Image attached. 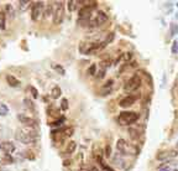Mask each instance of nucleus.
<instances>
[{
	"instance_id": "32",
	"label": "nucleus",
	"mask_w": 178,
	"mask_h": 171,
	"mask_svg": "<svg viewBox=\"0 0 178 171\" xmlns=\"http://www.w3.org/2000/svg\"><path fill=\"white\" fill-rule=\"evenodd\" d=\"M30 91H31V93H32V97L33 98H37L39 97V92H37V89L36 88H35V87H30Z\"/></svg>"
},
{
	"instance_id": "9",
	"label": "nucleus",
	"mask_w": 178,
	"mask_h": 171,
	"mask_svg": "<svg viewBox=\"0 0 178 171\" xmlns=\"http://www.w3.org/2000/svg\"><path fill=\"white\" fill-rule=\"evenodd\" d=\"M177 155H178L177 150H163V151H159L156 155V159L159 161H167V160L174 159Z\"/></svg>"
},
{
	"instance_id": "21",
	"label": "nucleus",
	"mask_w": 178,
	"mask_h": 171,
	"mask_svg": "<svg viewBox=\"0 0 178 171\" xmlns=\"http://www.w3.org/2000/svg\"><path fill=\"white\" fill-rule=\"evenodd\" d=\"M47 112H48V114L51 117H58L60 116V109L58 108H55V107H50L48 109H47Z\"/></svg>"
},
{
	"instance_id": "34",
	"label": "nucleus",
	"mask_w": 178,
	"mask_h": 171,
	"mask_svg": "<svg viewBox=\"0 0 178 171\" xmlns=\"http://www.w3.org/2000/svg\"><path fill=\"white\" fill-rule=\"evenodd\" d=\"M105 72H106V69H100L99 72H98V74H97V78H99V80H101L104 76H105Z\"/></svg>"
},
{
	"instance_id": "1",
	"label": "nucleus",
	"mask_w": 178,
	"mask_h": 171,
	"mask_svg": "<svg viewBox=\"0 0 178 171\" xmlns=\"http://www.w3.org/2000/svg\"><path fill=\"white\" fill-rule=\"evenodd\" d=\"M15 139L22 144H33L37 139V131L33 128H22L17 129L15 133Z\"/></svg>"
},
{
	"instance_id": "19",
	"label": "nucleus",
	"mask_w": 178,
	"mask_h": 171,
	"mask_svg": "<svg viewBox=\"0 0 178 171\" xmlns=\"http://www.w3.org/2000/svg\"><path fill=\"white\" fill-rule=\"evenodd\" d=\"M9 114V108L6 104H4L3 102H0V116L2 117H5Z\"/></svg>"
},
{
	"instance_id": "5",
	"label": "nucleus",
	"mask_w": 178,
	"mask_h": 171,
	"mask_svg": "<svg viewBox=\"0 0 178 171\" xmlns=\"http://www.w3.org/2000/svg\"><path fill=\"white\" fill-rule=\"evenodd\" d=\"M141 84V80L137 74H134L132 77L125 83V86H124V91H125L126 93H131V92H135Z\"/></svg>"
},
{
	"instance_id": "10",
	"label": "nucleus",
	"mask_w": 178,
	"mask_h": 171,
	"mask_svg": "<svg viewBox=\"0 0 178 171\" xmlns=\"http://www.w3.org/2000/svg\"><path fill=\"white\" fill-rule=\"evenodd\" d=\"M106 21H108V15H106L104 11H98L95 19L92 21V25H93V26H101V25H104Z\"/></svg>"
},
{
	"instance_id": "28",
	"label": "nucleus",
	"mask_w": 178,
	"mask_h": 171,
	"mask_svg": "<svg viewBox=\"0 0 178 171\" xmlns=\"http://www.w3.org/2000/svg\"><path fill=\"white\" fill-rule=\"evenodd\" d=\"M61 108H62V110H67V109H68V101H67L66 98L62 99V102H61Z\"/></svg>"
},
{
	"instance_id": "22",
	"label": "nucleus",
	"mask_w": 178,
	"mask_h": 171,
	"mask_svg": "<svg viewBox=\"0 0 178 171\" xmlns=\"http://www.w3.org/2000/svg\"><path fill=\"white\" fill-rule=\"evenodd\" d=\"M5 16H6V14L4 12V11H0V30H5V27H6V25H5Z\"/></svg>"
},
{
	"instance_id": "23",
	"label": "nucleus",
	"mask_w": 178,
	"mask_h": 171,
	"mask_svg": "<svg viewBox=\"0 0 178 171\" xmlns=\"http://www.w3.org/2000/svg\"><path fill=\"white\" fill-rule=\"evenodd\" d=\"M30 2H29V0H20V2H19V9L21 10V11H25L29 6H30Z\"/></svg>"
},
{
	"instance_id": "31",
	"label": "nucleus",
	"mask_w": 178,
	"mask_h": 171,
	"mask_svg": "<svg viewBox=\"0 0 178 171\" xmlns=\"http://www.w3.org/2000/svg\"><path fill=\"white\" fill-rule=\"evenodd\" d=\"M178 34V26L176 24H171V35Z\"/></svg>"
},
{
	"instance_id": "36",
	"label": "nucleus",
	"mask_w": 178,
	"mask_h": 171,
	"mask_svg": "<svg viewBox=\"0 0 178 171\" xmlns=\"http://www.w3.org/2000/svg\"><path fill=\"white\" fill-rule=\"evenodd\" d=\"M63 120H64V119H63V118H61L60 120H56V122H53V123L51 124V126H58V125H61V124L63 123Z\"/></svg>"
},
{
	"instance_id": "16",
	"label": "nucleus",
	"mask_w": 178,
	"mask_h": 171,
	"mask_svg": "<svg viewBox=\"0 0 178 171\" xmlns=\"http://www.w3.org/2000/svg\"><path fill=\"white\" fill-rule=\"evenodd\" d=\"M61 94H62V91H61V88H60L58 86H55V87L52 88V91H51V97H52L53 99L60 98Z\"/></svg>"
},
{
	"instance_id": "24",
	"label": "nucleus",
	"mask_w": 178,
	"mask_h": 171,
	"mask_svg": "<svg viewBox=\"0 0 178 171\" xmlns=\"http://www.w3.org/2000/svg\"><path fill=\"white\" fill-rule=\"evenodd\" d=\"M24 103H25V107L26 108H29L31 110H35V105H33V102L32 101H30L29 98H25L24 99Z\"/></svg>"
},
{
	"instance_id": "30",
	"label": "nucleus",
	"mask_w": 178,
	"mask_h": 171,
	"mask_svg": "<svg viewBox=\"0 0 178 171\" xmlns=\"http://www.w3.org/2000/svg\"><path fill=\"white\" fill-rule=\"evenodd\" d=\"M172 53H178V41L176 40V41H173V44H172Z\"/></svg>"
},
{
	"instance_id": "2",
	"label": "nucleus",
	"mask_w": 178,
	"mask_h": 171,
	"mask_svg": "<svg viewBox=\"0 0 178 171\" xmlns=\"http://www.w3.org/2000/svg\"><path fill=\"white\" fill-rule=\"evenodd\" d=\"M116 149L120 154L122 155H137L140 153V149L134 145V144H130L128 143L125 139H118L116 141Z\"/></svg>"
},
{
	"instance_id": "41",
	"label": "nucleus",
	"mask_w": 178,
	"mask_h": 171,
	"mask_svg": "<svg viewBox=\"0 0 178 171\" xmlns=\"http://www.w3.org/2000/svg\"><path fill=\"white\" fill-rule=\"evenodd\" d=\"M177 149H178V143H177Z\"/></svg>"
},
{
	"instance_id": "35",
	"label": "nucleus",
	"mask_w": 178,
	"mask_h": 171,
	"mask_svg": "<svg viewBox=\"0 0 178 171\" xmlns=\"http://www.w3.org/2000/svg\"><path fill=\"white\" fill-rule=\"evenodd\" d=\"M105 155L108 158L111 155V148H110V145H106V148H105Z\"/></svg>"
},
{
	"instance_id": "17",
	"label": "nucleus",
	"mask_w": 178,
	"mask_h": 171,
	"mask_svg": "<svg viewBox=\"0 0 178 171\" xmlns=\"http://www.w3.org/2000/svg\"><path fill=\"white\" fill-rule=\"evenodd\" d=\"M76 148H77L76 141H69L68 145H67V148H66V151H64V153L68 154V155L73 154V153H74V150H76Z\"/></svg>"
},
{
	"instance_id": "29",
	"label": "nucleus",
	"mask_w": 178,
	"mask_h": 171,
	"mask_svg": "<svg viewBox=\"0 0 178 171\" xmlns=\"http://www.w3.org/2000/svg\"><path fill=\"white\" fill-rule=\"evenodd\" d=\"M3 160L5 161V164H11L14 161V159L10 156V154H5V156L3 158Z\"/></svg>"
},
{
	"instance_id": "14",
	"label": "nucleus",
	"mask_w": 178,
	"mask_h": 171,
	"mask_svg": "<svg viewBox=\"0 0 178 171\" xmlns=\"http://www.w3.org/2000/svg\"><path fill=\"white\" fill-rule=\"evenodd\" d=\"M6 82H8V84L10 87H14V88L20 86V81L17 80L16 77H14L12 74H6Z\"/></svg>"
},
{
	"instance_id": "6",
	"label": "nucleus",
	"mask_w": 178,
	"mask_h": 171,
	"mask_svg": "<svg viewBox=\"0 0 178 171\" xmlns=\"http://www.w3.org/2000/svg\"><path fill=\"white\" fill-rule=\"evenodd\" d=\"M43 9L45 5L42 2H35L31 6V19L33 21H37L41 17V15L43 14Z\"/></svg>"
},
{
	"instance_id": "40",
	"label": "nucleus",
	"mask_w": 178,
	"mask_h": 171,
	"mask_svg": "<svg viewBox=\"0 0 178 171\" xmlns=\"http://www.w3.org/2000/svg\"><path fill=\"white\" fill-rule=\"evenodd\" d=\"M63 165H64V166H68V165H70V160H64Z\"/></svg>"
},
{
	"instance_id": "4",
	"label": "nucleus",
	"mask_w": 178,
	"mask_h": 171,
	"mask_svg": "<svg viewBox=\"0 0 178 171\" xmlns=\"http://www.w3.org/2000/svg\"><path fill=\"white\" fill-rule=\"evenodd\" d=\"M64 17V5L62 2H57L53 5V24L60 25Z\"/></svg>"
},
{
	"instance_id": "33",
	"label": "nucleus",
	"mask_w": 178,
	"mask_h": 171,
	"mask_svg": "<svg viewBox=\"0 0 178 171\" xmlns=\"http://www.w3.org/2000/svg\"><path fill=\"white\" fill-rule=\"evenodd\" d=\"M122 162H124V161H122L120 158H118V156L114 159V164H115L116 166H120V167H122V166H124V164H122Z\"/></svg>"
},
{
	"instance_id": "15",
	"label": "nucleus",
	"mask_w": 178,
	"mask_h": 171,
	"mask_svg": "<svg viewBox=\"0 0 178 171\" xmlns=\"http://www.w3.org/2000/svg\"><path fill=\"white\" fill-rule=\"evenodd\" d=\"M129 135H130V138L132 140H137L140 138V135H141V130L139 128L131 126V128H129Z\"/></svg>"
},
{
	"instance_id": "8",
	"label": "nucleus",
	"mask_w": 178,
	"mask_h": 171,
	"mask_svg": "<svg viewBox=\"0 0 178 171\" xmlns=\"http://www.w3.org/2000/svg\"><path fill=\"white\" fill-rule=\"evenodd\" d=\"M17 119L20 120V123H22L27 128H33V129H37L39 126V122L33 118H30L27 116H24V114H17Z\"/></svg>"
},
{
	"instance_id": "37",
	"label": "nucleus",
	"mask_w": 178,
	"mask_h": 171,
	"mask_svg": "<svg viewBox=\"0 0 178 171\" xmlns=\"http://www.w3.org/2000/svg\"><path fill=\"white\" fill-rule=\"evenodd\" d=\"M122 59H124V60H125V61L130 60V59H131V53H130V52H125V53H124V55H122Z\"/></svg>"
},
{
	"instance_id": "26",
	"label": "nucleus",
	"mask_w": 178,
	"mask_h": 171,
	"mask_svg": "<svg viewBox=\"0 0 178 171\" xmlns=\"http://www.w3.org/2000/svg\"><path fill=\"white\" fill-rule=\"evenodd\" d=\"M77 3H78V2H76V0H70V2H68V3H67V4H68V10H69V11H73Z\"/></svg>"
},
{
	"instance_id": "12",
	"label": "nucleus",
	"mask_w": 178,
	"mask_h": 171,
	"mask_svg": "<svg viewBox=\"0 0 178 171\" xmlns=\"http://www.w3.org/2000/svg\"><path fill=\"white\" fill-rule=\"evenodd\" d=\"M135 101H136V97H134V96H128V97L122 98V99L119 102V105H120L121 108H128V107L132 105V104L135 103Z\"/></svg>"
},
{
	"instance_id": "20",
	"label": "nucleus",
	"mask_w": 178,
	"mask_h": 171,
	"mask_svg": "<svg viewBox=\"0 0 178 171\" xmlns=\"http://www.w3.org/2000/svg\"><path fill=\"white\" fill-rule=\"evenodd\" d=\"M52 68L55 69V71H57L61 76H64V74H66V69H64L61 65H58V63H52Z\"/></svg>"
},
{
	"instance_id": "39",
	"label": "nucleus",
	"mask_w": 178,
	"mask_h": 171,
	"mask_svg": "<svg viewBox=\"0 0 178 171\" xmlns=\"http://www.w3.org/2000/svg\"><path fill=\"white\" fill-rule=\"evenodd\" d=\"M159 171H171V170H169L168 166H167V167H162V166H161V167H159Z\"/></svg>"
},
{
	"instance_id": "7",
	"label": "nucleus",
	"mask_w": 178,
	"mask_h": 171,
	"mask_svg": "<svg viewBox=\"0 0 178 171\" xmlns=\"http://www.w3.org/2000/svg\"><path fill=\"white\" fill-rule=\"evenodd\" d=\"M97 6V3L93 2L92 4L89 5H84L79 9V12H78V19L79 20H89L91 19V14L93 11V9Z\"/></svg>"
},
{
	"instance_id": "13",
	"label": "nucleus",
	"mask_w": 178,
	"mask_h": 171,
	"mask_svg": "<svg viewBox=\"0 0 178 171\" xmlns=\"http://www.w3.org/2000/svg\"><path fill=\"white\" fill-rule=\"evenodd\" d=\"M113 84H114V80H109L106 82L103 87H101V91H100V94L101 96H106L108 93L111 92V88H113Z\"/></svg>"
},
{
	"instance_id": "3",
	"label": "nucleus",
	"mask_w": 178,
	"mask_h": 171,
	"mask_svg": "<svg viewBox=\"0 0 178 171\" xmlns=\"http://www.w3.org/2000/svg\"><path fill=\"white\" fill-rule=\"evenodd\" d=\"M139 119V113L136 112H121L118 117V123L121 125H130Z\"/></svg>"
},
{
	"instance_id": "11",
	"label": "nucleus",
	"mask_w": 178,
	"mask_h": 171,
	"mask_svg": "<svg viewBox=\"0 0 178 171\" xmlns=\"http://www.w3.org/2000/svg\"><path fill=\"white\" fill-rule=\"evenodd\" d=\"M0 150L4 151L5 154H11L15 151V145L11 141L8 140H2L0 141Z\"/></svg>"
},
{
	"instance_id": "25",
	"label": "nucleus",
	"mask_w": 178,
	"mask_h": 171,
	"mask_svg": "<svg viewBox=\"0 0 178 171\" xmlns=\"http://www.w3.org/2000/svg\"><path fill=\"white\" fill-rule=\"evenodd\" d=\"M88 73L91 74V76H95V73H97V65H95V63H93L91 67H89Z\"/></svg>"
},
{
	"instance_id": "38",
	"label": "nucleus",
	"mask_w": 178,
	"mask_h": 171,
	"mask_svg": "<svg viewBox=\"0 0 178 171\" xmlns=\"http://www.w3.org/2000/svg\"><path fill=\"white\" fill-rule=\"evenodd\" d=\"M64 131H66V137H70V135L73 134V128H68Z\"/></svg>"
},
{
	"instance_id": "18",
	"label": "nucleus",
	"mask_w": 178,
	"mask_h": 171,
	"mask_svg": "<svg viewBox=\"0 0 178 171\" xmlns=\"http://www.w3.org/2000/svg\"><path fill=\"white\" fill-rule=\"evenodd\" d=\"M52 14H53V5L45 6V9H43V17L45 19H48L50 15H52Z\"/></svg>"
},
{
	"instance_id": "27",
	"label": "nucleus",
	"mask_w": 178,
	"mask_h": 171,
	"mask_svg": "<svg viewBox=\"0 0 178 171\" xmlns=\"http://www.w3.org/2000/svg\"><path fill=\"white\" fill-rule=\"evenodd\" d=\"M5 10H6L8 14H10L11 17L14 16V9H12V6H11L10 4H6V5H5Z\"/></svg>"
},
{
	"instance_id": "42",
	"label": "nucleus",
	"mask_w": 178,
	"mask_h": 171,
	"mask_svg": "<svg viewBox=\"0 0 178 171\" xmlns=\"http://www.w3.org/2000/svg\"><path fill=\"white\" fill-rule=\"evenodd\" d=\"M173 171H178V170H173Z\"/></svg>"
}]
</instances>
